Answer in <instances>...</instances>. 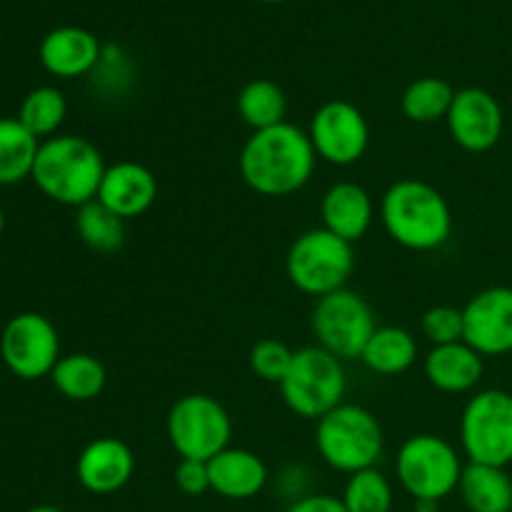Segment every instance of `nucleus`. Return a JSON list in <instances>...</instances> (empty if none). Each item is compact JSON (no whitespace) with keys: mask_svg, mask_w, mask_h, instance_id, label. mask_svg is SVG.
I'll return each mask as SVG.
<instances>
[{"mask_svg":"<svg viewBox=\"0 0 512 512\" xmlns=\"http://www.w3.org/2000/svg\"><path fill=\"white\" fill-rule=\"evenodd\" d=\"M380 220L395 243L415 253L443 248L453 235V210L445 195L418 178H403L385 190Z\"/></svg>","mask_w":512,"mask_h":512,"instance_id":"obj_2","label":"nucleus"},{"mask_svg":"<svg viewBox=\"0 0 512 512\" xmlns=\"http://www.w3.org/2000/svg\"><path fill=\"white\" fill-rule=\"evenodd\" d=\"M463 340L483 358L512 353V288L480 290L463 308Z\"/></svg>","mask_w":512,"mask_h":512,"instance_id":"obj_13","label":"nucleus"},{"mask_svg":"<svg viewBox=\"0 0 512 512\" xmlns=\"http://www.w3.org/2000/svg\"><path fill=\"white\" fill-rule=\"evenodd\" d=\"M105 168L103 153L88 138L53 135L40 143L30 178L45 198L80 208L98 198Z\"/></svg>","mask_w":512,"mask_h":512,"instance_id":"obj_3","label":"nucleus"},{"mask_svg":"<svg viewBox=\"0 0 512 512\" xmlns=\"http://www.w3.org/2000/svg\"><path fill=\"white\" fill-rule=\"evenodd\" d=\"M55 390L73 403L95 400L108 385V370L98 358L88 353H70L58 360L50 373Z\"/></svg>","mask_w":512,"mask_h":512,"instance_id":"obj_23","label":"nucleus"},{"mask_svg":"<svg viewBox=\"0 0 512 512\" xmlns=\"http://www.w3.org/2000/svg\"><path fill=\"white\" fill-rule=\"evenodd\" d=\"M75 230H78V238L95 253L110 255L125 243V220L105 208L100 200L80 205L75 215Z\"/></svg>","mask_w":512,"mask_h":512,"instance_id":"obj_27","label":"nucleus"},{"mask_svg":"<svg viewBox=\"0 0 512 512\" xmlns=\"http://www.w3.org/2000/svg\"><path fill=\"white\" fill-rule=\"evenodd\" d=\"M315 448L323 463L338 473H360L383 458V428L368 408L343 403L318 420Z\"/></svg>","mask_w":512,"mask_h":512,"instance_id":"obj_4","label":"nucleus"},{"mask_svg":"<svg viewBox=\"0 0 512 512\" xmlns=\"http://www.w3.org/2000/svg\"><path fill=\"white\" fill-rule=\"evenodd\" d=\"M3 230H5V213L3 208H0V235H3Z\"/></svg>","mask_w":512,"mask_h":512,"instance_id":"obj_36","label":"nucleus"},{"mask_svg":"<svg viewBox=\"0 0 512 512\" xmlns=\"http://www.w3.org/2000/svg\"><path fill=\"white\" fill-rule=\"evenodd\" d=\"M235 105H238L243 123L250 125L253 133L285 123V115H288V98H285L283 88L268 78H255L245 83Z\"/></svg>","mask_w":512,"mask_h":512,"instance_id":"obj_25","label":"nucleus"},{"mask_svg":"<svg viewBox=\"0 0 512 512\" xmlns=\"http://www.w3.org/2000/svg\"><path fill=\"white\" fill-rule=\"evenodd\" d=\"M38 148L40 140L18 118H0V185L30 178Z\"/></svg>","mask_w":512,"mask_h":512,"instance_id":"obj_24","label":"nucleus"},{"mask_svg":"<svg viewBox=\"0 0 512 512\" xmlns=\"http://www.w3.org/2000/svg\"><path fill=\"white\" fill-rule=\"evenodd\" d=\"M460 445L468 463L508 468L512 463V395L508 390H480L465 403Z\"/></svg>","mask_w":512,"mask_h":512,"instance_id":"obj_8","label":"nucleus"},{"mask_svg":"<svg viewBox=\"0 0 512 512\" xmlns=\"http://www.w3.org/2000/svg\"><path fill=\"white\" fill-rule=\"evenodd\" d=\"M28 512H65V510L55 508V505H35V508H30Z\"/></svg>","mask_w":512,"mask_h":512,"instance_id":"obj_35","label":"nucleus"},{"mask_svg":"<svg viewBox=\"0 0 512 512\" xmlns=\"http://www.w3.org/2000/svg\"><path fill=\"white\" fill-rule=\"evenodd\" d=\"M313 143L308 130L293 123L255 130L240 150L238 168L245 185L265 198H285L310 183L315 173Z\"/></svg>","mask_w":512,"mask_h":512,"instance_id":"obj_1","label":"nucleus"},{"mask_svg":"<svg viewBox=\"0 0 512 512\" xmlns=\"http://www.w3.org/2000/svg\"><path fill=\"white\" fill-rule=\"evenodd\" d=\"M308 135L318 160L338 168L358 163L370 145L368 118L348 100H328L320 105L310 120Z\"/></svg>","mask_w":512,"mask_h":512,"instance_id":"obj_12","label":"nucleus"},{"mask_svg":"<svg viewBox=\"0 0 512 512\" xmlns=\"http://www.w3.org/2000/svg\"><path fill=\"white\" fill-rule=\"evenodd\" d=\"M103 60V45L90 30L63 25L50 30L40 43V63L50 75L63 80L93 73Z\"/></svg>","mask_w":512,"mask_h":512,"instance_id":"obj_17","label":"nucleus"},{"mask_svg":"<svg viewBox=\"0 0 512 512\" xmlns=\"http://www.w3.org/2000/svg\"><path fill=\"white\" fill-rule=\"evenodd\" d=\"M340 500L348 512H390L395 495L390 480L378 468H368L348 475Z\"/></svg>","mask_w":512,"mask_h":512,"instance_id":"obj_29","label":"nucleus"},{"mask_svg":"<svg viewBox=\"0 0 512 512\" xmlns=\"http://www.w3.org/2000/svg\"><path fill=\"white\" fill-rule=\"evenodd\" d=\"M263 3H283V0H263Z\"/></svg>","mask_w":512,"mask_h":512,"instance_id":"obj_37","label":"nucleus"},{"mask_svg":"<svg viewBox=\"0 0 512 512\" xmlns=\"http://www.w3.org/2000/svg\"><path fill=\"white\" fill-rule=\"evenodd\" d=\"M353 270V243L325 228L305 230L298 235L285 258V273L293 288L315 300L343 290Z\"/></svg>","mask_w":512,"mask_h":512,"instance_id":"obj_5","label":"nucleus"},{"mask_svg":"<svg viewBox=\"0 0 512 512\" xmlns=\"http://www.w3.org/2000/svg\"><path fill=\"white\" fill-rule=\"evenodd\" d=\"M210 490L225 500H250L268 485L270 473L265 460L248 448H225L208 460Z\"/></svg>","mask_w":512,"mask_h":512,"instance_id":"obj_18","label":"nucleus"},{"mask_svg":"<svg viewBox=\"0 0 512 512\" xmlns=\"http://www.w3.org/2000/svg\"><path fill=\"white\" fill-rule=\"evenodd\" d=\"M458 493L470 512H512V478L505 468L468 463Z\"/></svg>","mask_w":512,"mask_h":512,"instance_id":"obj_21","label":"nucleus"},{"mask_svg":"<svg viewBox=\"0 0 512 512\" xmlns=\"http://www.w3.org/2000/svg\"><path fill=\"white\" fill-rule=\"evenodd\" d=\"M168 440L185 460H213L230 445L233 423L213 395L193 393L175 400L168 413Z\"/></svg>","mask_w":512,"mask_h":512,"instance_id":"obj_9","label":"nucleus"},{"mask_svg":"<svg viewBox=\"0 0 512 512\" xmlns=\"http://www.w3.org/2000/svg\"><path fill=\"white\" fill-rule=\"evenodd\" d=\"M155 198H158V178L153 175V170L135 160H120V163L105 168L95 200L113 210L118 218L133 220L148 213Z\"/></svg>","mask_w":512,"mask_h":512,"instance_id":"obj_16","label":"nucleus"},{"mask_svg":"<svg viewBox=\"0 0 512 512\" xmlns=\"http://www.w3.org/2000/svg\"><path fill=\"white\" fill-rule=\"evenodd\" d=\"M285 512H348V510H345L343 500L335 498V495L310 493L305 495V498L290 503V508Z\"/></svg>","mask_w":512,"mask_h":512,"instance_id":"obj_33","label":"nucleus"},{"mask_svg":"<svg viewBox=\"0 0 512 512\" xmlns=\"http://www.w3.org/2000/svg\"><path fill=\"white\" fill-rule=\"evenodd\" d=\"M445 123L455 145L468 153H485L498 145L505 118L493 93L483 88H463L455 90Z\"/></svg>","mask_w":512,"mask_h":512,"instance_id":"obj_14","label":"nucleus"},{"mask_svg":"<svg viewBox=\"0 0 512 512\" xmlns=\"http://www.w3.org/2000/svg\"><path fill=\"white\" fill-rule=\"evenodd\" d=\"M485 373V358L470 348L465 340L450 345H438L425 358V378L433 388L443 393H470L478 388Z\"/></svg>","mask_w":512,"mask_h":512,"instance_id":"obj_20","label":"nucleus"},{"mask_svg":"<svg viewBox=\"0 0 512 512\" xmlns=\"http://www.w3.org/2000/svg\"><path fill=\"white\" fill-rule=\"evenodd\" d=\"M295 350H290L283 340L278 338H263L250 348L248 363L253 375H258L265 383L280 385L288 375L290 365H293Z\"/></svg>","mask_w":512,"mask_h":512,"instance_id":"obj_30","label":"nucleus"},{"mask_svg":"<svg viewBox=\"0 0 512 512\" xmlns=\"http://www.w3.org/2000/svg\"><path fill=\"white\" fill-rule=\"evenodd\" d=\"M285 405L298 418L320 420L345 403L348 375L343 360L330 355L320 345L295 350L293 365L278 385Z\"/></svg>","mask_w":512,"mask_h":512,"instance_id":"obj_6","label":"nucleus"},{"mask_svg":"<svg viewBox=\"0 0 512 512\" xmlns=\"http://www.w3.org/2000/svg\"><path fill=\"white\" fill-rule=\"evenodd\" d=\"M438 505L435 500H415V512H438Z\"/></svg>","mask_w":512,"mask_h":512,"instance_id":"obj_34","label":"nucleus"},{"mask_svg":"<svg viewBox=\"0 0 512 512\" xmlns=\"http://www.w3.org/2000/svg\"><path fill=\"white\" fill-rule=\"evenodd\" d=\"M455 88L443 78H418L405 88L403 98H400V108H403L405 118L413 123L430 125L445 120L453 105Z\"/></svg>","mask_w":512,"mask_h":512,"instance_id":"obj_26","label":"nucleus"},{"mask_svg":"<svg viewBox=\"0 0 512 512\" xmlns=\"http://www.w3.org/2000/svg\"><path fill=\"white\" fill-rule=\"evenodd\" d=\"M175 488L180 490L188 498H198V495H205L210 490V470L208 463L203 460H185L180 458L178 468L173 473Z\"/></svg>","mask_w":512,"mask_h":512,"instance_id":"obj_32","label":"nucleus"},{"mask_svg":"<svg viewBox=\"0 0 512 512\" xmlns=\"http://www.w3.org/2000/svg\"><path fill=\"white\" fill-rule=\"evenodd\" d=\"M420 330L433 348L438 345L460 343L463 340V310L453 308V305H435L420 320Z\"/></svg>","mask_w":512,"mask_h":512,"instance_id":"obj_31","label":"nucleus"},{"mask_svg":"<svg viewBox=\"0 0 512 512\" xmlns=\"http://www.w3.org/2000/svg\"><path fill=\"white\" fill-rule=\"evenodd\" d=\"M135 455L118 438H95L85 445L75 463V478L93 495H113L133 480Z\"/></svg>","mask_w":512,"mask_h":512,"instance_id":"obj_15","label":"nucleus"},{"mask_svg":"<svg viewBox=\"0 0 512 512\" xmlns=\"http://www.w3.org/2000/svg\"><path fill=\"white\" fill-rule=\"evenodd\" d=\"M0 358L15 378H48L63 358L58 330L40 313L13 315L0 333Z\"/></svg>","mask_w":512,"mask_h":512,"instance_id":"obj_11","label":"nucleus"},{"mask_svg":"<svg viewBox=\"0 0 512 512\" xmlns=\"http://www.w3.org/2000/svg\"><path fill=\"white\" fill-rule=\"evenodd\" d=\"M463 460L453 443L440 435H413L398 450L395 473L413 500H435L453 495L463 478Z\"/></svg>","mask_w":512,"mask_h":512,"instance_id":"obj_7","label":"nucleus"},{"mask_svg":"<svg viewBox=\"0 0 512 512\" xmlns=\"http://www.w3.org/2000/svg\"><path fill=\"white\" fill-rule=\"evenodd\" d=\"M310 328L320 348L345 363L363 355L378 323L368 300L355 290L343 288L315 300Z\"/></svg>","mask_w":512,"mask_h":512,"instance_id":"obj_10","label":"nucleus"},{"mask_svg":"<svg viewBox=\"0 0 512 512\" xmlns=\"http://www.w3.org/2000/svg\"><path fill=\"white\" fill-rule=\"evenodd\" d=\"M360 360L365 368L378 375H400L413 368L418 360V340L410 330L383 325L368 340Z\"/></svg>","mask_w":512,"mask_h":512,"instance_id":"obj_22","label":"nucleus"},{"mask_svg":"<svg viewBox=\"0 0 512 512\" xmlns=\"http://www.w3.org/2000/svg\"><path fill=\"white\" fill-rule=\"evenodd\" d=\"M68 115V100L53 85H40L30 90L18 110V120L35 135V138H53Z\"/></svg>","mask_w":512,"mask_h":512,"instance_id":"obj_28","label":"nucleus"},{"mask_svg":"<svg viewBox=\"0 0 512 512\" xmlns=\"http://www.w3.org/2000/svg\"><path fill=\"white\" fill-rule=\"evenodd\" d=\"M320 215H323L325 230L348 243H355L368 233L375 220L373 195L353 180L335 183L325 190Z\"/></svg>","mask_w":512,"mask_h":512,"instance_id":"obj_19","label":"nucleus"}]
</instances>
